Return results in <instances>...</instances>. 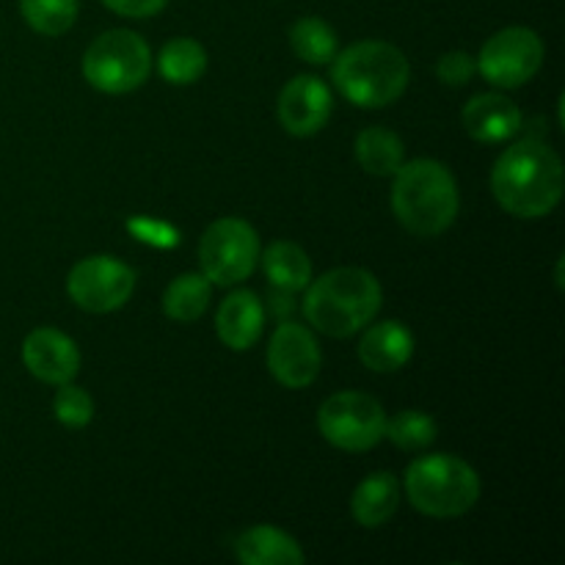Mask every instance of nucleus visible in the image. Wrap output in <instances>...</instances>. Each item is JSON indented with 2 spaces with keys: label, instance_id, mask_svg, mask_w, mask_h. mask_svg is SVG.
Instances as JSON below:
<instances>
[{
  "label": "nucleus",
  "instance_id": "a211bd4d",
  "mask_svg": "<svg viewBox=\"0 0 565 565\" xmlns=\"http://www.w3.org/2000/svg\"><path fill=\"white\" fill-rule=\"evenodd\" d=\"M401 505V483L392 472H373L356 486L351 497V511L362 527H381L395 516Z\"/></svg>",
  "mask_w": 565,
  "mask_h": 565
},
{
  "label": "nucleus",
  "instance_id": "ddd939ff",
  "mask_svg": "<svg viewBox=\"0 0 565 565\" xmlns=\"http://www.w3.org/2000/svg\"><path fill=\"white\" fill-rule=\"evenodd\" d=\"M22 362L33 379L44 384H70L81 373V351L58 329H36L22 342Z\"/></svg>",
  "mask_w": 565,
  "mask_h": 565
},
{
  "label": "nucleus",
  "instance_id": "2eb2a0df",
  "mask_svg": "<svg viewBox=\"0 0 565 565\" xmlns=\"http://www.w3.org/2000/svg\"><path fill=\"white\" fill-rule=\"evenodd\" d=\"M263 329L265 309L257 292L235 290L221 301L218 315H215V331L230 351H248L252 345H257Z\"/></svg>",
  "mask_w": 565,
  "mask_h": 565
},
{
  "label": "nucleus",
  "instance_id": "dca6fc26",
  "mask_svg": "<svg viewBox=\"0 0 565 565\" xmlns=\"http://www.w3.org/2000/svg\"><path fill=\"white\" fill-rule=\"evenodd\" d=\"M364 337L359 342V359L373 373H395L406 367L414 356V334L401 320H381V323L364 326Z\"/></svg>",
  "mask_w": 565,
  "mask_h": 565
},
{
  "label": "nucleus",
  "instance_id": "412c9836",
  "mask_svg": "<svg viewBox=\"0 0 565 565\" xmlns=\"http://www.w3.org/2000/svg\"><path fill=\"white\" fill-rule=\"evenodd\" d=\"M158 70L163 81L174 83V86H191L207 72V50L191 36L171 39L160 50Z\"/></svg>",
  "mask_w": 565,
  "mask_h": 565
},
{
  "label": "nucleus",
  "instance_id": "6e6552de",
  "mask_svg": "<svg viewBox=\"0 0 565 565\" xmlns=\"http://www.w3.org/2000/svg\"><path fill=\"white\" fill-rule=\"evenodd\" d=\"M259 235L248 221L221 218L204 230L199 263L210 285L232 287L246 281L259 263Z\"/></svg>",
  "mask_w": 565,
  "mask_h": 565
},
{
  "label": "nucleus",
  "instance_id": "393cba45",
  "mask_svg": "<svg viewBox=\"0 0 565 565\" xmlns=\"http://www.w3.org/2000/svg\"><path fill=\"white\" fill-rule=\"evenodd\" d=\"M28 25L42 36H61L77 20V0H20Z\"/></svg>",
  "mask_w": 565,
  "mask_h": 565
},
{
  "label": "nucleus",
  "instance_id": "aec40b11",
  "mask_svg": "<svg viewBox=\"0 0 565 565\" xmlns=\"http://www.w3.org/2000/svg\"><path fill=\"white\" fill-rule=\"evenodd\" d=\"M356 160L367 174L395 177V171L406 163V147L397 132L386 127H367L356 138Z\"/></svg>",
  "mask_w": 565,
  "mask_h": 565
},
{
  "label": "nucleus",
  "instance_id": "b1692460",
  "mask_svg": "<svg viewBox=\"0 0 565 565\" xmlns=\"http://www.w3.org/2000/svg\"><path fill=\"white\" fill-rule=\"evenodd\" d=\"M436 423L425 412H397L395 417H386L384 439L401 447L406 452L428 450L436 441Z\"/></svg>",
  "mask_w": 565,
  "mask_h": 565
},
{
  "label": "nucleus",
  "instance_id": "39448f33",
  "mask_svg": "<svg viewBox=\"0 0 565 565\" xmlns=\"http://www.w3.org/2000/svg\"><path fill=\"white\" fill-rule=\"evenodd\" d=\"M403 489L408 502L425 516L456 519L478 505L483 486L472 463L450 452H434L408 463Z\"/></svg>",
  "mask_w": 565,
  "mask_h": 565
},
{
  "label": "nucleus",
  "instance_id": "9d476101",
  "mask_svg": "<svg viewBox=\"0 0 565 565\" xmlns=\"http://www.w3.org/2000/svg\"><path fill=\"white\" fill-rule=\"evenodd\" d=\"M132 290H136V270L108 254L81 259L66 279V292L72 301L94 315L121 309L130 301Z\"/></svg>",
  "mask_w": 565,
  "mask_h": 565
},
{
  "label": "nucleus",
  "instance_id": "f8f14e48",
  "mask_svg": "<svg viewBox=\"0 0 565 565\" xmlns=\"http://www.w3.org/2000/svg\"><path fill=\"white\" fill-rule=\"evenodd\" d=\"M331 108H334V103H331L329 86L315 75H298L281 88L276 116L290 136L307 138L323 130Z\"/></svg>",
  "mask_w": 565,
  "mask_h": 565
},
{
  "label": "nucleus",
  "instance_id": "1a4fd4ad",
  "mask_svg": "<svg viewBox=\"0 0 565 565\" xmlns=\"http://www.w3.org/2000/svg\"><path fill=\"white\" fill-rule=\"evenodd\" d=\"M544 39L524 25H511L497 31L483 44L478 58V70L491 86L522 88L533 81L544 66Z\"/></svg>",
  "mask_w": 565,
  "mask_h": 565
},
{
  "label": "nucleus",
  "instance_id": "423d86ee",
  "mask_svg": "<svg viewBox=\"0 0 565 565\" xmlns=\"http://www.w3.org/2000/svg\"><path fill=\"white\" fill-rule=\"evenodd\" d=\"M152 70L149 44L136 31H105L83 55V77L103 94H127L143 86Z\"/></svg>",
  "mask_w": 565,
  "mask_h": 565
},
{
  "label": "nucleus",
  "instance_id": "4468645a",
  "mask_svg": "<svg viewBox=\"0 0 565 565\" xmlns=\"http://www.w3.org/2000/svg\"><path fill=\"white\" fill-rule=\"evenodd\" d=\"M463 130L478 143H500L522 130V110L505 94H478L463 105Z\"/></svg>",
  "mask_w": 565,
  "mask_h": 565
},
{
  "label": "nucleus",
  "instance_id": "bb28decb",
  "mask_svg": "<svg viewBox=\"0 0 565 565\" xmlns=\"http://www.w3.org/2000/svg\"><path fill=\"white\" fill-rule=\"evenodd\" d=\"M475 72H478V61L469 53H463V50H450V53L441 55L439 64H436V77H439L445 86H467V83L472 81Z\"/></svg>",
  "mask_w": 565,
  "mask_h": 565
},
{
  "label": "nucleus",
  "instance_id": "f3484780",
  "mask_svg": "<svg viewBox=\"0 0 565 565\" xmlns=\"http://www.w3.org/2000/svg\"><path fill=\"white\" fill-rule=\"evenodd\" d=\"M237 561L246 565H301L307 561L301 544L285 530L257 524L235 541Z\"/></svg>",
  "mask_w": 565,
  "mask_h": 565
},
{
  "label": "nucleus",
  "instance_id": "f257e3e1",
  "mask_svg": "<svg viewBox=\"0 0 565 565\" xmlns=\"http://www.w3.org/2000/svg\"><path fill=\"white\" fill-rule=\"evenodd\" d=\"M563 160L544 141H519L500 154L491 171V191L500 207L516 218H544L563 199Z\"/></svg>",
  "mask_w": 565,
  "mask_h": 565
},
{
  "label": "nucleus",
  "instance_id": "9b49d317",
  "mask_svg": "<svg viewBox=\"0 0 565 565\" xmlns=\"http://www.w3.org/2000/svg\"><path fill=\"white\" fill-rule=\"evenodd\" d=\"M323 367L318 340L307 326L281 323L268 345V370L287 390H307Z\"/></svg>",
  "mask_w": 565,
  "mask_h": 565
},
{
  "label": "nucleus",
  "instance_id": "6ab92c4d",
  "mask_svg": "<svg viewBox=\"0 0 565 565\" xmlns=\"http://www.w3.org/2000/svg\"><path fill=\"white\" fill-rule=\"evenodd\" d=\"M263 268L265 276L274 287L281 292H298L312 281V263H309L307 252L290 241H276L265 248Z\"/></svg>",
  "mask_w": 565,
  "mask_h": 565
},
{
  "label": "nucleus",
  "instance_id": "a878e982",
  "mask_svg": "<svg viewBox=\"0 0 565 565\" xmlns=\"http://www.w3.org/2000/svg\"><path fill=\"white\" fill-rule=\"evenodd\" d=\"M53 414L66 428H86L94 419V401L86 390L70 384H61L53 397Z\"/></svg>",
  "mask_w": 565,
  "mask_h": 565
},
{
  "label": "nucleus",
  "instance_id": "f03ea898",
  "mask_svg": "<svg viewBox=\"0 0 565 565\" xmlns=\"http://www.w3.org/2000/svg\"><path fill=\"white\" fill-rule=\"evenodd\" d=\"M303 315L326 337L345 340L373 323L384 303L379 279L364 268H334L307 285Z\"/></svg>",
  "mask_w": 565,
  "mask_h": 565
},
{
  "label": "nucleus",
  "instance_id": "0eeeda50",
  "mask_svg": "<svg viewBox=\"0 0 565 565\" xmlns=\"http://www.w3.org/2000/svg\"><path fill=\"white\" fill-rule=\"evenodd\" d=\"M386 412L367 392H337L318 408V430L345 452H367L384 439Z\"/></svg>",
  "mask_w": 565,
  "mask_h": 565
},
{
  "label": "nucleus",
  "instance_id": "4be33fe9",
  "mask_svg": "<svg viewBox=\"0 0 565 565\" xmlns=\"http://www.w3.org/2000/svg\"><path fill=\"white\" fill-rule=\"evenodd\" d=\"M210 279L204 274H182L166 287L163 312L177 323H193L210 307Z\"/></svg>",
  "mask_w": 565,
  "mask_h": 565
},
{
  "label": "nucleus",
  "instance_id": "cd10ccee",
  "mask_svg": "<svg viewBox=\"0 0 565 565\" xmlns=\"http://www.w3.org/2000/svg\"><path fill=\"white\" fill-rule=\"evenodd\" d=\"M114 14L130 17V20H143V17H154L166 9L169 0H103Z\"/></svg>",
  "mask_w": 565,
  "mask_h": 565
},
{
  "label": "nucleus",
  "instance_id": "5701e85b",
  "mask_svg": "<svg viewBox=\"0 0 565 565\" xmlns=\"http://www.w3.org/2000/svg\"><path fill=\"white\" fill-rule=\"evenodd\" d=\"M290 44L298 58L315 66L329 64L340 53L334 28L326 20H320V17H301V20H296V25L290 28Z\"/></svg>",
  "mask_w": 565,
  "mask_h": 565
},
{
  "label": "nucleus",
  "instance_id": "20e7f679",
  "mask_svg": "<svg viewBox=\"0 0 565 565\" xmlns=\"http://www.w3.org/2000/svg\"><path fill=\"white\" fill-rule=\"evenodd\" d=\"M331 81L356 108H386L406 94L412 64L390 42H356L334 55Z\"/></svg>",
  "mask_w": 565,
  "mask_h": 565
},
{
  "label": "nucleus",
  "instance_id": "7ed1b4c3",
  "mask_svg": "<svg viewBox=\"0 0 565 565\" xmlns=\"http://www.w3.org/2000/svg\"><path fill=\"white\" fill-rule=\"evenodd\" d=\"M458 207H461L458 182L439 160L417 158L395 171L392 210L412 235H441L452 226Z\"/></svg>",
  "mask_w": 565,
  "mask_h": 565
}]
</instances>
